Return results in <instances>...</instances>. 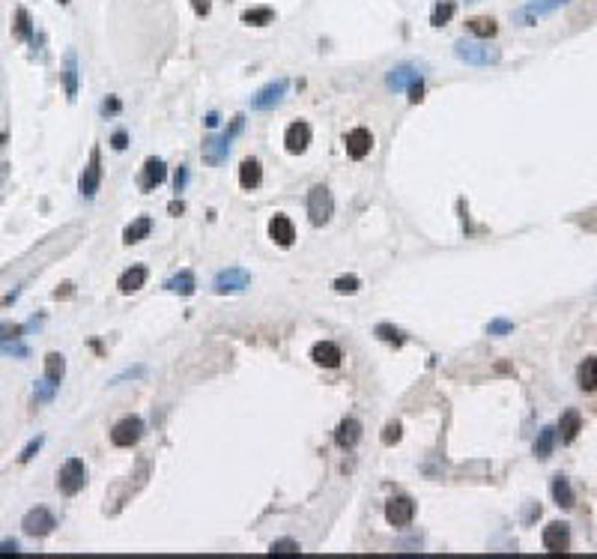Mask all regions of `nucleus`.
Instances as JSON below:
<instances>
[{
  "label": "nucleus",
  "mask_w": 597,
  "mask_h": 559,
  "mask_svg": "<svg viewBox=\"0 0 597 559\" xmlns=\"http://www.w3.org/2000/svg\"><path fill=\"white\" fill-rule=\"evenodd\" d=\"M311 359L323 368H338L344 356H340V347L332 344V341H316V344L311 347Z\"/></svg>",
  "instance_id": "6ab92c4d"
},
{
  "label": "nucleus",
  "mask_w": 597,
  "mask_h": 559,
  "mask_svg": "<svg viewBox=\"0 0 597 559\" xmlns=\"http://www.w3.org/2000/svg\"><path fill=\"white\" fill-rule=\"evenodd\" d=\"M311 144V126L304 123V120H296V123H290L287 126V132H284V147L287 152H293V156H299V152H304Z\"/></svg>",
  "instance_id": "4468645a"
},
{
  "label": "nucleus",
  "mask_w": 597,
  "mask_h": 559,
  "mask_svg": "<svg viewBox=\"0 0 597 559\" xmlns=\"http://www.w3.org/2000/svg\"><path fill=\"white\" fill-rule=\"evenodd\" d=\"M141 437H144V422L137 416H125V419H120V422L111 428V443L117 449H129Z\"/></svg>",
  "instance_id": "0eeeda50"
},
{
  "label": "nucleus",
  "mask_w": 597,
  "mask_h": 559,
  "mask_svg": "<svg viewBox=\"0 0 597 559\" xmlns=\"http://www.w3.org/2000/svg\"><path fill=\"white\" fill-rule=\"evenodd\" d=\"M6 553H18V541H16V539L0 541V556H6Z\"/></svg>",
  "instance_id": "de8ad7c7"
},
{
  "label": "nucleus",
  "mask_w": 597,
  "mask_h": 559,
  "mask_svg": "<svg viewBox=\"0 0 597 559\" xmlns=\"http://www.w3.org/2000/svg\"><path fill=\"white\" fill-rule=\"evenodd\" d=\"M149 231H152V219H149V215H137V219L123 231V243H125V246L141 243V239L149 236Z\"/></svg>",
  "instance_id": "4be33fe9"
},
{
  "label": "nucleus",
  "mask_w": 597,
  "mask_h": 559,
  "mask_svg": "<svg viewBox=\"0 0 597 559\" xmlns=\"http://www.w3.org/2000/svg\"><path fill=\"white\" fill-rule=\"evenodd\" d=\"M565 4H567V0H531L529 6H523V9H517V12H514V18H517V21H523V24H529V21L541 18V16H550V12L562 9Z\"/></svg>",
  "instance_id": "f3484780"
},
{
  "label": "nucleus",
  "mask_w": 597,
  "mask_h": 559,
  "mask_svg": "<svg viewBox=\"0 0 597 559\" xmlns=\"http://www.w3.org/2000/svg\"><path fill=\"white\" fill-rule=\"evenodd\" d=\"M376 335L383 338V341H388V344H395V347H400L403 341H406L400 329H395L391 323H379V326H376Z\"/></svg>",
  "instance_id": "f704fd0d"
},
{
  "label": "nucleus",
  "mask_w": 597,
  "mask_h": 559,
  "mask_svg": "<svg viewBox=\"0 0 597 559\" xmlns=\"http://www.w3.org/2000/svg\"><path fill=\"white\" fill-rule=\"evenodd\" d=\"M553 446H555V428H553V425L541 428V434H538V440H535V455H538V457H550Z\"/></svg>",
  "instance_id": "473e14b6"
},
{
  "label": "nucleus",
  "mask_w": 597,
  "mask_h": 559,
  "mask_svg": "<svg viewBox=\"0 0 597 559\" xmlns=\"http://www.w3.org/2000/svg\"><path fill=\"white\" fill-rule=\"evenodd\" d=\"M344 147H347V156L355 159V162H362L364 156H371V150H374V135L364 129V126H359V129H350L344 135Z\"/></svg>",
  "instance_id": "9d476101"
},
{
  "label": "nucleus",
  "mask_w": 597,
  "mask_h": 559,
  "mask_svg": "<svg viewBox=\"0 0 597 559\" xmlns=\"http://www.w3.org/2000/svg\"><path fill=\"white\" fill-rule=\"evenodd\" d=\"M553 500H555V505H562V508H570V505L577 503L574 491H570V481L565 476H555L553 479Z\"/></svg>",
  "instance_id": "c85d7f7f"
},
{
  "label": "nucleus",
  "mask_w": 597,
  "mask_h": 559,
  "mask_svg": "<svg viewBox=\"0 0 597 559\" xmlns=\"http://www.w3.org/2000/svg\"><path fill=\"white\" fill-rule=\"evenodd\" d=\"M269 553L272 556H299L302 548H299V541H293V539H281V541H272Z\"/></svg>",
  "instance_id": "72a5a7b5"
},
{
  "label": "nucleus",
  "mask_w": 597,
  "mask_h": 559,
  "mask_svg": "<svg viewBox=\"0 0 597 559\" xmlns=\"http://www.w3.org/2000/svg\"><path fill=\"white\" fill-rule=\"evenodd\" d=\"M164 180H168V164H164L161 159H156V156H149L144 162V171H141V180H137V186H141L144 192H152V188H159Z\"/></svg>",
  "instance_id": "2eb2a0df"
},
{
  "label": "nucleus",
  "mask_w": 597,
  "mask_h": 559,
  "mask_svg": "<svg viewBox=\"0 0 597 559\" xmlns=\"http://www.w3.org/2000/svg\"><path fill=\"white\" fill-rule=\"evenodd\" d=\"M111 147H113V150H125V147H129V135H125L123 129H120V132H113Z\"/></svg>",
  "instance_id": "c03bdc74"
},
{
  "label": "nucleus",
  "mask_w": 597,
  "mask_h": 559,
  "mask_svg": "<svg viewBox=\"0 0 597 559\" xmlns=\"http://www.w3.org/2000/svg\"><path fill=\"white\" fill-rule=\"evenodd\" d=\"M251 284V275L245 270H239V266H230V270H221L215 275V294H239V290H245Z\"/></svg>",
  "instance_id": "1a4fd4ad"
},
{
  "label": "nucleus",
  "mask_w": 597,
  "mask_h": 559,
  "mask_svg": "<svg viewBox=\"0 0 597 559\" xmlns=\"http://www.w3.org/2000/svg\"><path fill=\"white\" fill-rule=\"evenodd\" d=\"M63 90L69 102L78 99V54L75 51H66L63 57Z\"/></svg>",
  "instance_id": "a211bd4d"
},
{
  "label": "nucleus",
  "mask_w": 597,
  "mask_h": 559,
  "mask_svg": "<svg viewBox=\"0 0 597 559\" xmlns=\"http://www.w3.org/2000/svg\"><path fill=\"white\" fill-rule=\"evenodd\" d=\"M577 380H579V389H597V359L594 356H586V359L579 362V371H577Z\"/></svg>",
  "instance_id": "cd10ccee"
},
{
  "label": "nucleus",
  "mask_w": 597,
  "mask_h": 559,
  "mask_svg": "<svg viewBox=\"0 0 597 559\" xmlns=\"http://www.w3.org/2000/svg\"><path fill=\"white\" fill-rule=\"evenodd\" d=\"M63 377H66V359H63V353L51 350L45 356V380H48V383H54V386H60Z\"/></svg>",
  "instance_id": "b1692460"
},
{
  "label": "nucleus",
  "mask_w": 597,
  "mask_h": 559,
  "mask_svg": "<svg viewBox=\"0 0 597 559\" xmlns=\"http://www.w3.org/2000/svg\"><path fill=\"white\" fill-rule=\"evenodd\" d=\"M359 278L355 275H340V278H335V290L338 294H355V290H359Z\"/></svg>",
  "instance_id": "c9c22d12"
},
{
  "label": "nucleus",
  "mask_w": 597,
  "mask_h": 559,
  "mask_svg": "<svg viewBox=\"0 0 597 559\" xmlns=\"http://www.w3.org/2000/svg\"><path fill=\"white\" fill-rule=\"evenodd\" d=\"M54 389H57L54 383H48V380H39V383H36V398H39V401H51V398H54Z\"/></svg>",
  "instance_id": "a19ab883"
},
{
  "label": "nucleus",
  "mask_w": 597,
  "mask_h": 559,
  "mask_svg": "<svg viewBox=\"0 0 597 559\" xmlns=\"http://www.w3.org/2000/svg\"><path fill=\"white\" fill-rule=\"evenodd\" d=\"M406 90H410V102L415 105V102H421V99H424V81H415L412 87H406Z\"/></svg>",
  "instance_id": "79ce46f5"
},
{
  "label": "nucleus",
  "mask_w": 597,
  "mask_h": 559,
  "mask_svg": "<svg viewBox=\"0 0 597 559\" xmlns=\"http://www.w3.org/2000/svg\"><path fill=\"white\" fill-rule=\"evenodd\" d=\"M87 485V467L81 457H69L66 464L60 467V473H57V491L63 493V497H75L78 491H84Z\"/></svg>",
  "instance_id": "7ed1b4c3"
},
{
  "label": "nucleus",
  "mask_w": 597,
  "mask_h": 559,
  "mask_svg": "<svg viewBox=\"0 0 597 559\" xmlns=\"http://www.w3.org/2000/svg\"><path fill=\"white\" fill-rule=\"evenodd\" d=\"M454 12H457L454 0H439V4L433 6V12H430V24H433V28H442V24H448L454 18Z\"/></svg>",
  "instance_id": "2f4dec72"
},
{
  "label": "nucleus",
  "mask_w": 597,
  "mask_h": 559,
  "mask_svg": "<svg viewBox=\"0 0 597 559\" xmlns=\"http://www.w3.org/2000/svg\"><path fill=\"white\" fill-rule=\"evenodd\" d=\"M42 443H45V437H33L27 446L21 449V455H18V464H27V461H33V455L42 449Z\"/></svg>",
  "instance_id": "4c0bfd02"
},
{
  "label": "nucleus",
  "mask_w": 597,
  "mask_h": 559,
  "mask_svg": "<svg viewBox=\"0 0 597 559\" xmlns=\"http://www.w3.org/2000/svg\"><path fill=\"white\" fill-rule=\"evenodd\" d=\"M335 212V198L328 192V186H314L308 192V215L314 224H326Z\"/></svg>",
  "instance_id": "39448f33"
},
{
  "label": "nucleus",
  "mask_w": 597,
  "mask_h": 559,
  "mask_svg": "<svg viewBox=\"0 0 597 559\" xmlns=\"http://www.w3.org/2000/svg\"><path fill=\"white\" fill-rule=\"evenodd\" d=\"M120 111H123V102L117 96H108L101 102V114H105V117H113V114H120Z\"/></svg>",
  "instance_id": "ea45409f"
},
{
  "label": "nucleus",
  "mask_w": 597,
  "mask_h": 559,
  "mask_svg": "<svg viewBox=\"0 0 597 559\" xmlns=\"http://www.w3.org/2000/svg\"><path fill=\"white\" fill-rule=\"evenodd\" d=\"M192 9L197 12L200 18H207L209 12H212V4H209V0H192Z\"/></svg>",
  "instance_id": "a18cd8bd"
},
{
  "label": "nucleus",
  "mask_w": 597,
  "mask_h": 559,
  "mask_svg": "<svg viewBox=\"0 0 597 559\" xmlns=\"http://www.w3.org/2000/svg\"><path fill=\"white\" fill-rule=\"evenodd\" d=\"M359 440H362V425H359V419H344V422L338 425V431H335V443H338L340 449H352Z\"/></svg>",
  "instance_id": "412c9836"
},
{
  "label": "nucleus",
  "mask_w": 597,
  "mask_h": 559,
  "mask_svg": "<svg viewBox=\"0 0 597 559\" xmlns=\"http://www.w3.org/2000/svg\"><path fill=\"white\" fill-rule=\"evenodd\" d=\"M147 278H149V272H147V266H141V263H135V266H129L123 275H120V282H117V287H120V294H135V290H141L144 284H147Z\"/></svg>",
  "instance_id": "aec40b11"
},
{
  "label": "nucleus",
  "mask_w": 597,
  "mask_h": 559,
  "mask_svg": "<svg viewBox=\"0 0 597 559\" xmlns=\"http://www.w3.org/2000/svg\"><path fill=\"white\" fill-rule=\"evenodd\" d=\"M203 123H207L209 129H215V126H219L221 120H219V114H215V111H209V114H207V120H203Z\"/></svg>",
  "instance_id": "09e8293b"
},
{
  "label": "nucleus",
  "mask_w": 597,
  "mask_h": 559,
  "mask_svg": "<svg viewBox=\"0 0 597 559\" xmlns=\"http://www.w3.org/2000/svg\"><path fill=\"white\" fill-rule=\"evenodd\" d=\"M415 81H424V75L415 63H400V66L388 69V75H386L388 90H406V87H412Z\"/></svg>",
  "instance_id": "f8f14e48"
},
{
  "label": "nucleus",
  "mask_w": 597,
  "mask_h": 559,
  "mask_svg": "<svg viewBox=\"0 0 597 559\" xmlns=\"http://www.w3.org/2000/svg\"><path fill=\"white\" fill-rule=\"evenodd\" d=\"M579 428H582V419L577 410H567L562 416V422H558V431H562V443H574L577 434H579Z\"/></svg>",
  "instance_id": "c756f323"
},
{
  "label": "nucleus",
  "mask_w": 597,
  "mask_h": 559,
  "mask_svg": "<svg viewBox=\"0 0 597 559\" xmlns=\"http://www.w3.org/2000/svg\"><path fill=\"white\" fill-rule=\"evenodd\" d=\"M242 123H245V117H233V123H230V129H227V132L209 135L207 141H203V162H207V164H221L227 159V152H230V141L242 132Z\"/></svg>",
  "instance_id": "f03ea898"
},
{
  "label": "nucleus",
  "mask_w": 597,
  "mask_h": 559,
  "mask_svg": "<svg viewBox=\"0 0 597 559\" xmlns=\"http://www.w3.org/2000/svg\"><path fill=\"white\" fill-rule=\"evenodd\" d=\"M454 54L469 66H496L502 60V51L493 48L487 40H457Z\"/></svg>",
  "instance_id": "f257e3e1"
},
{
  "label": "nucleus",
  "mask_w": 597,
  "mask_h": 559,
  "mask_svg": "<svg viewBox=\"0 0 597 559\" xmlns=\"http://www.w3.org/2000/svg\"><path fill=\"white\" fill-rule=\"evenodd\" d=\"M99 186H101V150L93 147L90 159H87L84 171L78 176V192H81V198H93L99 192Z\"/></svg>",
  "instance_id": "423d86ee"
},
{
  "label": "nucleus",
  "mask_w": 597,
  "mask_h": 559,
  "mask_svg": "<svg viewBox=\"0 0 597 559\" xmlns=\"http://www.w3.org/2000/svg\"><path fill=\"white\" fill-rule=\"evenodd\" d=\"M263 183V168L257 159H245L239 164V186L242 188H257Z\"/></svg>",
  "instance_id": "5701e85b"
},
{
  "label": "nucleus",
  "mask_w": 597,
  "mask_h": 559,
  "mask_svg": "<svg viewBox=\"0 0 597 559\" xmlns=\"http://www.w3.org/2000/svg\"><path fill=\"white\" fill-rule=\"evenodd\" d=\"M287 87H290V81H287V78H275V81H269V84L260 87V90L251 96V108H254V111H269V108H275L278 102H281V99L287 96Z\"/></svg>",
  "instance_id": "6e6552de"
},
{
  "label": "nucleus",
  "mask_w": 597,
  "mask_h": 559,
  "mask_svg": "<svg viewBox=\"0 0 597 559\" xmlns=\"http://www.w3.org/2000/svg\"><path fill=\"white\" fill-rule=\"evenodd\" d=\"M164 287L171 290V294H183V296H192L195 294V272L192 270H183V272H176L173 278H168L164 282Z\"/></svg>",
  "instance_id": "bb28decb"
},
{
  "label": "nucleus",
  "mask_w": 597,
  "mask_h": 559,
  "mask_svg": "<svg viewBox=\"0 0 597 559\" xmlns=\"http://www.w3.org/2000/svg\"><path fill=\"white\" fill-rule=\"evenodd\" d=\"M24 332V326L18 323H0V344H6V341H18Z\"/></svg>",
  "instance_id": "e433bc0d"
},
{
  "label": "nucleus",
  "mask_w": 597,
  "mask_h": 559,
  "mask_svg": "<svg viewBox=\"0 0 597 559\" xmlns=\"http://www.w3.org/2000/svg\"><path fill=\"white\" fill-rule=\"evenodd\" d=\"M185 180H188V171H185V164H183V168L176 171V176H173V188H176V192H183V188H185Z\"/></svg>",
  "instance_id": "49530a36"
},
{
  "label": "nucleus",
  "mask_w": 597,
  "mask_h": 559,
  "mask_svg": "<svg viewBox=\"0 0 597 559\" xmlns=\"http://www.w3.org/2000/svg\"><path fill=\"white\" fill-rule=\"evenodd\" d=\"M168 210H171V215H180V212H183L185 207H183L180 200H171V207H168Z\"/></svg>",
  "instance_id": "8fccbe9b"
},
{
  "label": "nucleus",
  "mask_w": 597,
  "mask_h": 559,
  "mask_svg": "<svg viewBox=\"0 0 597 559\" xmlns=\"http://www.w3.org/2000/svg\"><path fill=\"white\" fill-rule=\"evenodd\" d=\"M242 21L245 24H254V28H266V24L275 21V9H269V6H251V9L242 12Z\"/></svg>",
  "instance_id": "7c9ffc66"
},
{
  "label": "nucleus",
  "mask_w": 597,
  "mask_h": 559,
  "mask_svg": "<svg viewBox=\"0 0 597 559\" xmlns=\"http://www.w3.org/2000/svg\"><path fill=\"white\" fill-rule=\"evenodd\" d=\"M514 323H507V320H493L490 323V335H505V332H511Z\"/></svg>",
  "instance_id": "37998d69"
},
{
  "label": "nucleus",
  "mask_w": 597,
  "mask_h": 559,
  "mask_svg": "<svg viewBox=\"0 0 597 559\" xmlns=\"http://www.w3.org/2000/svg\"><path fill=\"white\" fill-rule=\"evenodd\" d=\"M386 517H388V524L391 527H410L412 524V517H415V503L410 497H391L386 503Z\"/></svg>",
  "instance_id": "9b49d317"
},
{
  "label": "nucleus",
  "mask_w": 597,
  "mask_h": 559,
  "mask_svg": "<svg viewBox=\"0 0 597 559\" xmlns=\"http://www.w3.org/2000/svg\"><path fill=\"white\" fill-rule=\"evenodd\" d=\"M543 548H547V553H567L570 551V529L567 524H562V520H555V524H550L547 529H543Z\"/></svg>",
  "instance_id": "ddd939ff"
},
{
  "label": "nucleus",
  "mask_w": 597,
  "mask_h": 559,
  "mask_svg": "<svg viewBox=\"0 0 597 559\" xmlns=\"http://www.w3.org/2000/svg\"><path fill=\"white\" fill-rule=\"evenodd\" d=\"M466 30L472 33V36H478V40H493V36L499 33V24L493 21L490 16H478V18H469L466 21Z\"/></svg>",
  "instance_id": "393cba45"
},
{
  "label": "nucleus",
  "mask_w": 597,
  "mask_h": 559,
  "mask_svg": "<svg viewBox=\"0 0 597 559\" xmlns=\"http://www.w3.org/2000/svg\"><path fill=\"white\" fill-rule=\"evenodd\" d=\"M269 236H272L275 246L290 248L296 243V227H293V222H290L284 212H278V215H272V222H269Z\"/></svg>",
  "instance_id": "dca6fc26"
},
{
  "label": "nucleus",
  "mask_w": 597,
  "mask_h": 559,
  "mask_svg": "<svg viewBox=\"0 0 597 559\" xmlns=\"http://www.w3.org/2000/svg\"><path fill=\"white\" fill-rule=\"evenodd\" d=\"M54 527H57V517L51 515L45 505H36V508H30V512L21 517V529H24V536H30V539L51 536Z\"/></svg>",
  "instance_id": "20e7f679"
},
{
  "label": "nucleus",
  "mask_w": 597,
  "mask_h": 559,
  "mask_svg": "<svg viewBox=\"0 0 597 559\" xmlns=\"http://www.w3.org/2000/svg\"><path fill=\"white\" fill-rule=\"evenodd\" d=\"M400 437H403V428H400V422H391V425H386V434H383V443H386V446H395V443H400Z\"/></svg>",
  "instance_id": "58836bf2"
},
{
  "label": "nucleus",
  "mask_w": 597,
  "mask_h": 559,
  "mask_svg": "<svg viewBox=\"0 0 597 559\" xmlns=\"http://www.w3.org/2000/svg\"><path fill=\"white\" fill-rule=\"evenodd\" d=\"M12 33L18 36V40L24 42H36V30H33V18H30V12L18 6L16 9V24H12Z\"/></svg>",
  "instance_id": "a878e982"
}]
</instances>
